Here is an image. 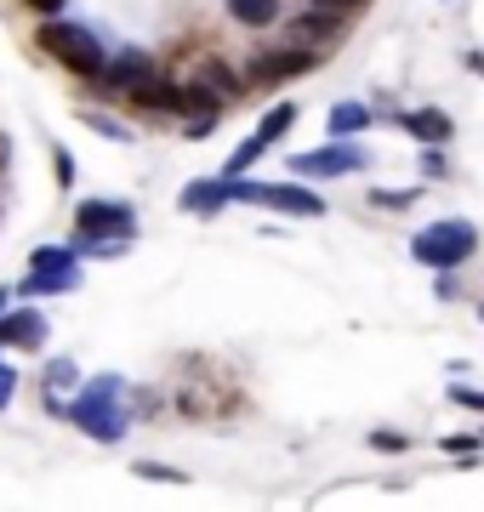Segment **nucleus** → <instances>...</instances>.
I'll use <instances>...</instances> for the list:
<instances>
[{"label":"nucleus","mask_w":484,"mask_h":512,"mask_svg":"<svg viewBox=\"0 0 484 512\" xmlns=\"http://www.w3.org/2000/svg\"><path fill=\"white\" fill-rule=\"evenodd\" d=\"M467 251H479L473 222H433L410 239V256L428 262V268H456V262H467Z\"/></svg>","instance_id":"nucleus-1"},{"label":"nucleus","mask_w":484,"mask_h":512,"mask_svg":"<svg viewBox=\"0 0 484 512\" xmlns=\"http://www.w3.org/2000/svg\"><path fill=\"white\" fill-rule=\"evenodd\" d=\"M40 46H46L69 74H103V46H97L80 23H46V29H40Z\"/></svg>","instance_id":"nucleus-2"},{"label":"nucleus","mask_w":484,"mask_h":512,"mask_svg":"<svg viewBox=\"0 0 484 512\" xmlns=\"http://www.w3.org/2000/svg\"><path fill=\"white\" fill-rule=\"evenodd\" d=\"M114 393H120V382L114 376H97L92 393L86 399H75V421L80 427H92V439H120V410H114Z\"/></svg>","instance_id":"nucleus-3"},{"label":"nucleus","mask_w":484,"mask_h":512,"mask_svg":"<svg viewBox=\"0 0 484 512\" xmlns=\"http://www.w3.org/2000/svg\"><path fill=\"white\" fill-rule=\"evenodd\" d=\"M240 200L245 205H274L285 217H325V200L308 194L297 183H240Z\"/></svg>","instance_id":"nucleus-4"},{"label":"nucleus","mask_w":484,"mask_h":512,"mask_svg":"<svg viewBox=\"0 0 484 512\" xmlns=\"http://www.w3.org/2000/svg\"><path fill=\"white\" fill-rule=\"evenodd\" d=\"M365 165H371V154H365V148H354V143H342V137H336L331 148L297 154V160H291V171H297V177H342V171H365Z\"/></svg>","instance_id":"nucleus-5"},{"label":"nucleus","mask_w":484,"mask_h":512,"mask_svg":"<svg viewBox=\"0 0 484 512\" xmlns=\"http://www.w3.org/2000/svg\"><path fill=\"white\" fill-rule=\"evenodd\" d=\"M131 228H137L131 205H109V200L80 205V234H92V239H131Z\"/></svg>","instance_id":"nucleus-6"},{"label":"nucleus","mask_w":484,"mask_h":512,"mask_svg":"<svg viewBox=\"0 0 484 512\" xmlns=\"http://www.w3.org/2000/svg\"><path fill=\"white\" fill-rule=\"evenodd\" d=\"M314 69V46H291V52H268L251 63V86H274V80H291V74Z\"/></svg>","instance_id":"nucleus-7"},{"label":"nucleus","mask_w":484,"mask_h":512,"mask_svg":"<svg viewBox=\"0 0 484 512\" xmlns=\"http://www.w3.org/2000/svg\"><path fill=\"white\" fill-rule=\"evenodd\" d=\"M228 200H240V177H223V183H188L183 188V211H223Z\"/></svg>","instance_id":"nucleus-8"},{"label":"nucleus","mask_w":484,"mask_h":512,"mask_svg":"<svg viewBox=\"0 0 484 512\" xmlns=\"http://www.w3.org/2000/svg\"><path fill=\"white\" fill-rule=\"evenodd\" d=\"M40 336H46L40 313H6L0 319V348H40Z\"/></svg>","instance_id":"nucleus-9"},{"label":"nucleus","mask_w":484,"mask_h":512,"mask_svg":"<svg viewBox=\"0 0 484 512\" xmlns=\"http://www.w3.org/2000/svg\"><path fill=\"white\" fill-rule=\"evenodd\" d=\"M131 103H137V109H183V92L166 86V80H154V74H143V80L131 86Z\"/></svg>","instance_id":"nucleus-10"},{"label":"nucleus","mask_w":484,"mask_h":512,"mask_svg":"<svg viewBox=\"0 0 484 512\" xmlns=\"http://www.w3.org/2000/svg\"><path fill=\"white\" fill-rule=\"evenodd\" d=\"M405 131H416L422 143H445L450 137V120L439 109H416V114H405Z\"/></svg>","instance_id":"nucleus-11"},{"label":"nucleus","mask_w":484,"mask_h":512,"mask_svg":"<svg viewBox=\"0 0 484 512\" xmlns=\"http://www.w3.org/2000/svg\"><path fill=\"white\" fill-rule=\"evenodd\" d=\"M228 12H234V23H251V29H262V23L280 18V0H228Z\"/></svg>","instance_id":"nucleus-12"},{"label":"nucleus","mask_w":484,"mask_h":512,"mask_svg":"<svg viewBox=\"0 0 484 512\" xmlns=\"http://www.w3.org/2000/svg\"><path fill=\"white\" fill-rule=\"evenodd\" d=\"M371 126V114L359 109V103H336V114H331V137H354V131H365Z\"/></svg>","instance_id":"nucleus-13"},{"label":"nucleus","mask_w":484,"mask_h":512,"mask_svg":"<svg viewBox=\"0 0 484 512\" xmlns=\"http://www.w3.org/2000/svg\"><path fill=\"white\" fill-rule=\"evenodd\" d=\"M75 285H80V274H75V268H69V274H40V268H35L23 291H29V296H40V291H75Z\"/></svg>","instance_id":"nucleus-14"},{"label":"nucleus","mask_w":484,"mask_h":512,"mask_svg":"<svg viewBox=\"0 0 484 512\" xmlns=\"http://www.w3.org/2000/svg\"><path fill=\"white\" fill-rule=\"evenodd\" d=\"M291 120H297V109H291V103H280V109H268V120H262V143H280L285 131H291Z\"/></svg>","instance_id":"nucleus-15"},{"label":"nucleus","mask_w":484,"mask_h":512,"mask_svg":"<svg viewBox=\"0 0 484 512\" xmlns=\"http://www.w3.org/2000/svg\"><path fill=\"white\" fill-rule=\"evenodd\" d=\"M35 268H40V274H69V268H75V251H57V245H40V251H35Z\"/></svg>","instance_id":"nucleus-16"},{"label":"nucleus","mask_w":484,"mask_h":512,"mask_svg":"<svg viewBox=\"0 0 484 512\" xmlns=\"http://www.w3.org/2000/svg\"><path fill=\"white\" fill-rule=\"evenodd\" d=\"M262 137H245L240 148H234V160H228V177H245V171H251V165H257V154H262Z\"/></svg>","instance_id":"nucleus-17"},{"label":"nucleus","mask_w":484,"mask_h":512,"mask_svg":"<svg viewBox=\"0 0 484 512\" xmlns=\"http://www.w3.org/2000/svg\"><path fill=\"white\" fill-rule=\"evenodd\" d=\"M302 35H314V40L342 35V18H336V12H308V18H302Z\"/></svg>","instance_id":"nucleus-18"},{"label":"nucleus","mask_w":484,"mask_h":512,"mask_svg":"<svg viewBox=\"0 0 484 512\" xmlns=\"http://www.w3.org/2000/svg\"><path fill=\"white\" fill-rule=\"evenodd\" d=\"M183 114H211V120H217V97L205 92V86H188V92H183Z\"/></svg>","instance_id":"nucleus-19"},{"label":"nucleus","mask_w":484,"mask_h":512,"mask_svg":"<svg viewBox=\"0 0 484 512\" xmlns=\"http://www.w3.org/2000/svg\"><path fill=\"white\" fill-rule=\"evenodd\" d=\"M143 74H149V69H143L137 57H126V63H114V69H109V80H114V86H126V92H131V86H137Z\"/></svg>","instance_id":"nucleus-20"},{"label":"nucleus","mask_w":484,"mask_h":512,"mask_svg":"<svg viewBox=\"0 0 484 512\" xmlns=\"http://www.w3.org/2000/svg\"><path fill=\"white\" fill-rule=\"evenodd\" d=\"M410 200H416L410 188H376V194H371V205H382V211H405Z\"/></svg>","instance_id":"nucleus-21"},{"label":"nucleus","mask_w":484,"mask_h":512,"mask_svg":"<svg viewBox=\"0 0 484 512\" xmlns=\"http://www.w3.org/2000/svg\"><path fill=\"white\" fill-rule=\"evenodd\" d=\"M137 478H154V484H183V473H171V467H154V461H137Z\"/></svg>","instance_id":"nucleus-22"},{"label":"nucleus","mask_w":484,"mask_h":512,"mask_svg":"<svg viewBox=\"0 0 484 512\" xmlns=\"http://www.w3.org/2000/svg\"><path fill=\"white\" fill-rule=\"evenodd\" d=\"M450 399H456V404H467V410H484V393H473V387H456Z\"/></svg>","instance_id":"nucleus-23"},{"label":"nucleus","mask_w":484,"mask_h":512,"mask_svg":"<svg viewBox=\"0 0 484 512\" xmlns=\"http://www.w3.org/2000/svg\"><path fill=\"white\" fill-rule=\"evenodd\" d=\"M376 450H405V433H376Z\"/></svg>","instance_id":"nucleus-24"},{"label":"nucleus","mask_w":484,"mask_h":512,"mask_svg":"<svg viewBox=\"0 0 484 512\" xmlns=\"http://www.w3.org/2000/svg\"><path fill=\"white\" fill-rule=\"evenodd\" d=\"M12 387H18V382H12V370H0V404L12 399Z\"/></svg>","instance_id":"nucleus-25"},{"label":"nucleus","mask_w":484,"mask_h":512,"mask_svg":"<svg viewBox=\"0 0 484 512\" xmlns=\"http://www.w3.org/2000/svg\"><path fill=\"white\" fill-rule=\"evenodd\" d=\"M29 6H35V12H57V6H63V0H29Z\"/></svg>","instance_id":"nucleus-26"},{"label":"nucleus","mask_w":484,"mask_h":512,"mask_svg":"<svg viewBox=\"0 0 484 512\" xmlns=\"http://www.w3.org/2000/svg\"><path fill=\"white\" fill-rule=\"evenodd\" d=\"M473 69H479V74H484V52H479V57H473Z\"/></svg>","instance_id":"nucleus-27"},{"label":"nucleus","mask_w":484,"mask_h":512,"mask_svg":"<svg viewBox=\"0 0 484 512\" xmlns=\"http://www.w3.org/2000/svg\"><path fill=\"white\" fill-rule=\"evenodd\" d=\"M6 296H12V291H0V313H6Z\"/></svg>","instance_id":"nucleus-28"},{"label":"nucleus","mask_w":484,"mask_h":512,"mask_svg":"<svg viewBox=\"0 0 484 512\" xmlns=\"http://www.w3.org/2000/svg\"><path fill=\"white\" fill-rule=\"evenodd\" d=\"M331 6H354V0H331Z\"/></svg>","instance_id":"nucleus-29"}]
</instances>
